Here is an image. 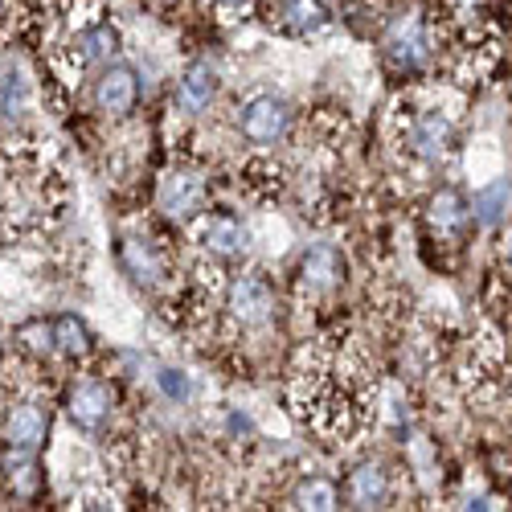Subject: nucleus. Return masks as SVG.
Here are the masks:
<instances>
[{"instance_id": "nucleus-8", "label": "nucleus", "mask_w": 512, "mask_h": 512, "mask_svg": "<svg viewBox=\"0 0 512 512\" xmlns=\"http://www.w3.org/2000/svg\"><path fill=\"white\" fill-rule=\"evenodd\" d=\"M115 50H119V29H115L111 21H103V17H95V21H87V25H78L74 50H70V66L87 70V66H95V62L115 58Z\"/></svg>"}, {"instance_id": "nucleus-6", "label": "nucleus", "mask_w": 512, "mask_h": 512, "mask_svg": "<svg viewBox=\"0 0 512 512\" xmlns=\"http://www.w3.org/2000/svg\"><path fill=\"white\" fill-rule=\"evenodd\" d=\"M160 205L173 222H193L201 213V205H205V181L197 173L177 168V173H168L164 185H160Z\"/></svg>"}, {"instance_id": "nucleus-12", "label": "nucleus", "mask_w": 512, "mask_h": 512, "mask_svg": "<svg viewBox=\"0 0 512 512\" xmlns=\"http://www.w3.org/2000/svg\"><path fill=\"white\" fill-rule=\"evenodd\" d=\"M123 267H127V275H132L136 283L156 287L160 275H164V254L148 238H127L123 242Z\"/></svg>"}, {"instance_id": "nucleus-15", "label": "nucleus", "mask_w": 512, "mask_h": 512, "mask_svg": "<svg viewBox=\"0 0 512 512\" xmlns=\"http://www.w3.org/2000/svg\"><path fill=\"white\" fill-rule=\"evenodd\" d=\"M349 500L353 508H381L390 500V476L377 463H365L349 476Z\"/></svg>"}, {"instance_id": "nucleus-10", "label": "nucleus", "mask_w": 512, "mask_h": 512, "mask_svg": "<svg viewBox=\"0 0 512 512\" xmlns=\"http://www.w3.org/2000/svg\"><path fill=\"white\" fill-rule=\"evenodd\" d=\"M46 431H50V414L41 410L37 402H21V406H13L9 418H5V439H9V447H13V451H25V455L41 447Z\"/></svg>"}, {"instance_id": "nucleus-5", "label": "nucleus", "mask_w": 512, "mask_h": 512, "mask_svg": "<svg viewBox=\"0 0 512 512\" xmlns=\"http://www.w3.org/2000/svg\"><path fill=\"white\" fill-rule=\"evenodd\" d=\"M95 103L107 115H132L136 103H140V74H136V66H127V62L103 66V74L95 82Z\"/></svg>"}, {"instance_id": "nucleus-17", "label": "nucleus", "mask_w": 512, "mask_h": 512, "mask_svg": "<svg viewBox=\"0 0 512 512\" xmlns=\"http://www.w3.org/2000/svg\"><path fill=\"white\" fill-rule=\"evenodd\" d=\"M283 25H287L295 37L320 33V29L328 25V9H324V0H283Z\"/></svg>"}, {"instance_id": "nucleus-2", "label": "nucleus", "mask_w": 512, "mask_h": 512, "mask_svg": "<svg viewBox=\"0 0 512 512\" xmlns=\"http://www.w3.org/2000/svg\"><path fill=\"white\" fill-rule=\"evenodd\" d=\"M238 127L250 144H279L291 127V107L275 95H250L238 111Z\"/></svg>"}, {"instance_id": "nucleus-3", "label": "nucleus", "mask_w": 512, "mask_h": 512, "mask_svg": "<svg viewBox=\"0 0 512 512\" xmlns=\"http://www.w3.org/2000/svg\"><path fill=\"white\" fill-rule=\"evenodd\" d=\"M451 140H455V123H451L439 107H426V111L410 115V123H406V152H410L414 160L431 164V160L447 156Z\"/></svg>"}, {"instance_id": "nucleus-22", "label": "nucleus", "mask_w": 512, "mask_h": 512, "mask_svg": "<svg viewBox=\"0 0 512 512\" xmlns=\"http://www.w3.org/2000/svg\"><path fill=\"white\" fill-rule=\"evenodd\" d=\"M213 5H218V9H246L250 0H213Z\"/></svg>"}, {"instance_id": "nucleus-14", "label": "nucleus", "mask_w": 512, "mask_h": 512, "mask_svg": "<svg viewBox=\"0 0 512 512\" xmlns=\"http://www.w3.org/2000/svg\"><path fill=\"white\" fill-rule=\"evenodd\" d=\"M467 218H476V222L488 226V230L504 226V222H508V181L496 177L492 185H484L472 201H467Z\"/></svg>"}, {"instance_id": "nucleus-7", "label": "nucleus", "mask_w": 512, "mask_h": 512, "mask_svg": "<svg viewBox=\"0 0 512 512\" xmlns=\"http://www.w3.org/2000/svg\"><path fill=\"white\" fill-rule=\"evenodd\" d=\"M111 406H115V390L103 386V381H78V386L70 390V422L78 426V431H99V426L111 418Z\"/></svg>"}, {"instance_id": "nucleus-1", "label": "nucleus", "mask_w": 512, "mask_h": 512, "mask_svg": "<svg viewBox=\"0 0 512 512\" xmlns=\"http://www.w3.org/2000/svg\"><path fill=\"white\" fill-rule=\"evenodd\" d=\"M386 58H390V66H398V70H406V74H418L426 62H431V29H426V21L418 17V13H406V17H398L390 29H386Z\"/></svg>"}, {"instance_id": "nucleus-21", "label": "nucleus", "mask_w": 512, "mask_h": 512, "mask_svg": "<svg viewBox=\"0 0 512 512\" xmlns=\"http://www.w3.org/2000/svg\"><path fill=\"white\" fill-rule=\"evenodd\" d=\"M21 336L33 353H54V328L50 324H29V328H21Z\"/></svg>"}, {"instance_id": "nucleus-19", "label": "nucleus", "mask_w": 512, "mask_h": 512, "mask_svg": "<svg viewBox=\"0 0 512 512\" xmlns=\"http://www.w3.org/2000/svg\"><path fill=\"white\" fill-rule=\"evenodd\" d=\"M295 504H300V508H312V512H328V508L340 504V492H336L332 480H324V476H308V480L300 484V492H295Z\"/></svg>"}, {"instance_id": "nucleus-18", "label": "nucleus", "mask_w": 512, "mask_h": 512, "mask_svg": "<svg viewBox=\"0 0 512 512\" xmlns=\"http://www.w3.org/2000/svg\"><path fill=\"white\" fill-rule=\"evenodd\" d=\"M50 328H54V353H66V357H87V353L95 349L91 328L82 324L78 316H58Z\"/></svg>"}, {"instance_id": "nucleus-11", "label": "nucleus", "mask_w": 512, "mask_h": 512, "mask_svg": "<svg viewBox=\"0 0 512 512\" xmlns=\"http://www.w3.org/2000/svg\"><path fill=\"white\" fill-rule=\"evenodd\" d=\"M340 275H345V263H340V254L332 246H312L300 259V283L308 291H332Z\"/></svg>"}, {"instance_id": "nucleus-9", "label": "nucleus", "mask_w": 512, "mask_h": 512, "mask_svg": "<svg viewBox=\"0 0 512 512\" xmlns=\"http://www.w3.org/2000/svg\"><path fill=\"white\" fill-rule=\"evenodd\" d=\"M197 242L213 259H234V254L246 250V226L238 218H230V213H209L197 226Z\"/></svg>"}, {"instance_id": "nucleus-16", "label": "nucleus", "mask_w": 512, "mask_h": 512, "mask_svg": "<svg viewBox=\"0 0 512 512\" xmlns=\"http://www.w3.org/2000/svg\"><path fill=\"white\" fill-rule=\"evenodd\" d=\"M426 218H431L435 234L455 238V234L467 226V201H463V193H459V189H439V193L431 197V209H426Z\"/></svg>"}, {"instance_id": "nucleus-23", "label": "nucleus", "mask_w": 512, "mask_h": 512, "mask_svg": "<svg viewBox=\"0 0 512 512\" xmlns=\"http://www.w3.org/2000/svg\"><path fill=\"white\" fill-rule=\"evenodd\" d=\"M0 9H5V0H0Z\"/></svg>"}, {"instance_id": "nucleus-20", "label": "nucleus", "mask_w": 512, "mask_h": 512, "mask_svg": "<svg viewBox=\"0 0 512 512\" xmlns=\"http://www.w3.org/2000/svg\"><path fill=\"white\" fill-rule=\"evenodd\" d=\"M156 390L168 398V402H177V406H185L189 398H193V381H189V373L185 369H173V365H160L156 369Z\"/></svg>"}, {"instance_id": "nucleus-13", "label": "nucleus", "mask_w": 512, "mask_h": 512, "mask_svg": "<svg viewBox=\"0 0 512 512\" xmlns=\"http://www.w3.org/2000/svg\"><path fill=\"white\" fill-rule=\"evenodd\" d=\"M213 95H218V74H213V66L209 62H189L185 74H181V87H177L181 107L201 111V107L213 103Z\"/></svg>"}, {"instance_id": "nucleus-4", "label": "nucleus", "mask_w": 512, "mask_h": 512, "mask_svg": "<svg viewBox=\"0 0 512 512\" xmlns=\"http://www.w3.org/2000/svg\"><path fill=\"white\" fill-rule=\"evenodd\" d=\"M226 312L242 324V328H259L271 320L275 312V291L271 283H263L259 275H238L226 287Z\"/></svg>"}]
</instances>
